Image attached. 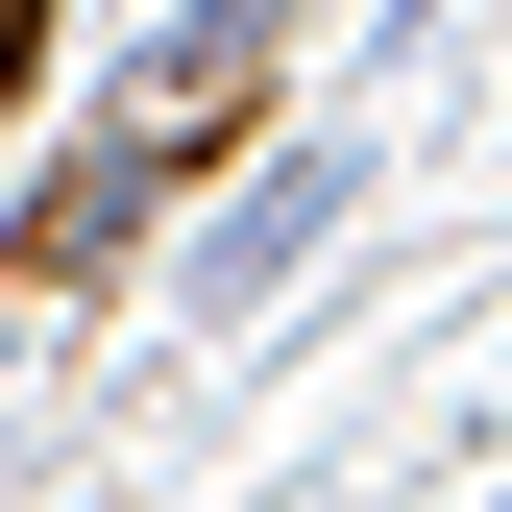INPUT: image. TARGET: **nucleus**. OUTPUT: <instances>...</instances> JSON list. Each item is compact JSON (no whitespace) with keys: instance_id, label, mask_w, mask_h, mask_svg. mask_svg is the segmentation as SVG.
Here are the masks:
<instances>
[{"instance_id":"1","label":"nucleus","mask_w":512,"mask_h":512,"mask_svg":"<svg viewBox=\"0 0 512 512\" xmlns=\"http://www.w3.org/2000/svg\"><path fill=\"white\" fill-rule=\"evenodd\" d=\"M25 74H49V0H0V98H25Z\"/></svg>"}]
</instances>
